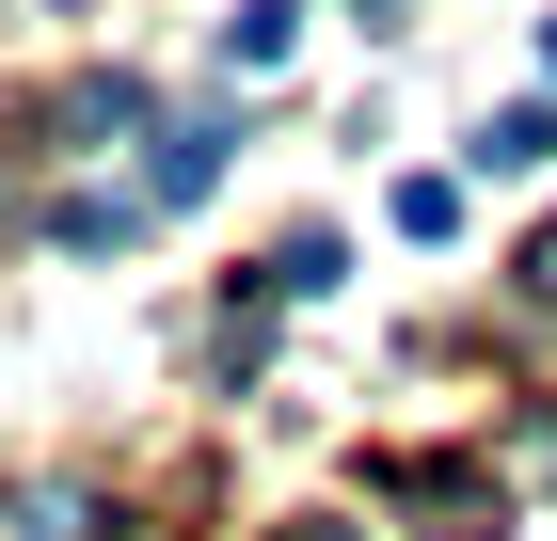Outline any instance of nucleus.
Listing matches in <instances>:
<instances>
[{"label": "nucleus", "instance_id": "nucleus-3", "mask_svg": "<svg viewBox=\"0 0 557 541\" xmlns=\"http://www.w3.org/2000/svg\"><path fill=\"white\" fill-rule=\"evenodd\" d=\"M128 223H144L128 192H64V208H48V239H64V255H112V239H128Z\"/></svg>", "mask_w": 557, "mask_h": 541}, {"label": "nucleus", "instance_id": "nucleus-2", "mask_svg": "<svg viewBox=\"0 0 557 541\" xmlns=\"http://www.w3.org/2000/svg\"><path fill=\"white\" fill-rule=\"evenodd\" d=\"M557 160V112H542V96H525V112H494V127H478V175H542Z\"/></svg>", "mask_w": 557, "mask_h": 541}, {"label": "nucleus", "instance_id": "nucleus-1", "mask_svg": "<svg viewBox=\"0 0 557 541\" xmlns=\"http://www.w3.org/2000/svg\"><path fill=\"white\" fill-rule=\"evenodd\" d=\"M383 494L430 509V541H494V526H510V494H494L478 462H383Z\"/></svg>", "mask_w": 557, "mask_h": 541}, {"label": "nucleus", "instance_id": "nucleus-4", "mask_svg": "<svg viewBox=\"0 0 557 541\" xmlns=\"http://www.w3.org/2000/svg\"><path fill=\"white\" fill-rule=\"evenodd\" d=\"M287 33H302V0H239L223 16V64H287Z\"/></svg>", "mask_w": 557, "mask_h": 541}, {"label": "nucleus", "instance_id": "nucleus-5", "mask_svg": "<svg viewBox=\"0 0 557 541\" xmlns=\"http://www.w3.org/2000/svg\"><path fill=\"white\" fill-rule=\"evenodd\" d=\"M208 175H223V127H160V208H191Z\"/></svg>", "mask_w": 557, "mask_h": 541}, {"label": "nucleus", "instance_id": "nucleus-7", "mask_svg": "<svg viewBox=\"0 0 557 541\" xmlns=\"http://www.w3.org/2000/svg\"><path fill=\"white\" fill-rule=\"evenodd\" d=\"M350 16H398V0H350Z\"/></svg>", "mask_w": 557, "mask_h": 541}, {"label": "nucleus", "instance_id": "nucleus-8", "mask_svg": "<svg viewBox=\"0 0 557 541\" xmlns=\"http://www.w3.org/2000/svg\"><path fill=\"white\" fill-rule=\"evenodd\" d=\"M542 64H557V33H542Z\"/></svg>", "mask_w": 557, "mask_h": 541}, {"label": "nucleus", "instance_id": "nucleus-6", "mask_svg": "<svg viewBox=\"0 0 557 541\" xmlns=\"http://www.w3.org/2000/svg\"><path fill=\"white\" fill-rule=\"evenodd\" d=\"M525 303H557V223H542V239H525Z\"/></svg>", "mask_w": 557, "mask_h": 541}]
</instances>
